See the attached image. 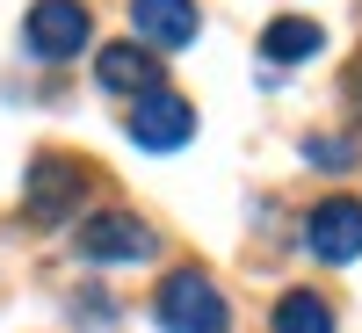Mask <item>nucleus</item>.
Masks as SVG:
<instances>
[{"mask_svg": "<svg viewBox=\"0 0 362 333\" xmlns=\"http://www.w3.org/2000/svg\"><path fill=\"white\" fill-rule=\"evenodd\" d=\"M305 247L319 254V261H355L362 254V203L355 196H326V203H312V218H305Z\"/></svg>", "mask_w": 362, "mask_h": 333, "instance_id": "obj_6", "label": "nucleus"}, {"mask_svg": "<svg viewBox=\"0 0 362 333\" xmlns=\"http://www.w3.org/2000/svg\"><path fill=\"white\" fill-rule=\"evenodd\" d=\"M80 254L87 261H153L160 232L145 218H131V210H95V218L80 225Z\"/></svg>", "mask_w": 362, "mask_h": 333, "instance_id": "obj_4", "label": "nucleus"}, {"mask_svg": "<svg viewBox=\"0 0 362 333\" xmlns=\"http://www.w3.org/2000/svg\"><path fill=\"white\" fill-rule=\"evenodd\" d=\"M305 160H319V167H348V160H355V145H348V138H312V145H305Z\"/></svg>", "mask_w": 362, "mask_h": 333, "instance_id": "obj_11", "label": "nucleus"}, {"mask_svg": "<svg viewBox=\"0 0 362 333\" xmlns=\"http://www.w3.org/2000/svg\"><path fill=\"white\" fill-rule=\"evenodd\" d=\"M87 37H95L87 0H37V8H29V22H22V44H29V58H44V66L80 58Z\"/></svg>", "mask_w": 362, "mask_h": 333, "instance_id": "obj_2", "label": "nucleus"}, {"mask_svg": "<svg viewBox=\"0 0 362 333\" xmlns=\"http://www.w3.org/2000/svg\"><path fill=\"white\" fill-rule=\"evenodd\" d=\"M319 51H326V29L312 15H276L261 29V58L268 66H305V58H319Z\"/></svg>", "mask_w": 362, "mask_h": 333, "instance_id": "obj_9", "label": "nucleus"}, {"mask_svg": "<svg viewBox=\"0 0 362 333\" xmlns=\"http://www.w3.org/2000/svg\"><path fill=\"white\" fill-rule=\"evenodd\" d=\"M276 333H334V305L319 290H283L276 297Z\"/></svg>", "mask_w": 362, "mask_h": 333, "instance_id": "obj_10", "label": "nucleus"}, {"mask_svg": "<svg viewBox=\"0 0 362 333\" xmlns=\"http://www.w3.org/2000/svg\"><path fill=\"white\" fill-rule=\"evenodd\" d=\"M160 326L167 333H232V305L203 268H174L160 283Z\"/></svg>", "mask_w": 362, "mask_h": 333, "instance_id": "obj_1", "label": "nucleus"}, {"mask_svg": "<svg viewBox=\"0 0 362 333\" xmlns=\"http://www.w3.org/2000/svg\"><path fill=\"white\" fill-rule=\"evenodd\" d=\"M124 131H131V145H145V153H181V145L196 138V109L181 102V95H145V102H131V116H124Z\"/></svg>", "mask_w": 362, "mask_h": 333, "instance_id": "obj_5", "label": "nucleus"}, {"mask_svg": "<svg viewBox=\"0 0 362 333\" xmlns=\"http://www.w3.org/2000/svg\"><path fill=\"white\" fill-rule=\"evenodd\" d=\"M355 109H362V73H355Z\"/></svg>", "mask_w": 362, "mask_h": 333, "instance_id": "obj_12", "label": "nucleus"}, {"mask_svg": "<svg viewBox=\"0 0 362 333\" xmlns=\"http://www.w3.org/2000/svg\"><path fill=\"white\" fill-rule=\"evenodd\" d=\"M95 80L109 87V95H131V102H145V95H160L167 87V66L145 44H109L102 58H95Z\"/></svg>", "mask_w": 362, "mask_h": 333, "instance_id": "obj_7", "label": "nucleus"}, {"mask_svg": "<svg viewBox=\"0 0 362 333\" xmlns=\"http://www.w3.org/2000/svg\"><path fill=\"white\" fill-rule=\"evenodd\" d=\"M131 29L145 37V51H181V44H196V0H131Z\"/></svg>", "mask_w": 362, "mask_h": 333, "instance_id": "obj_8", "label": "nucleus"}, {"mask_svg": "<svg viewBox=\"0 0 362 333\" xmlns=\"http://www.w3.org/2000/svg\"><path fill=\"white\" fill-rule=\"evenodd\" d=\"M80 196H87V167H80V160L44 153L37 167L22 174V218H29V225H66L73 210H80Z\"/></svg>", "mask_w": 362, "mask_h": 333, "instance_id": "obj_3", "label": "nucleus"}]
</instances>
